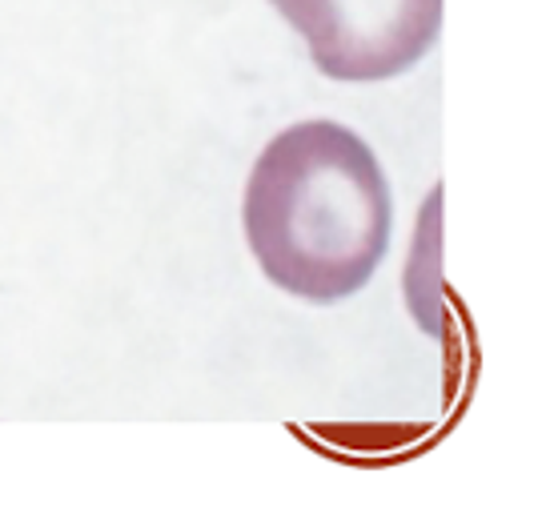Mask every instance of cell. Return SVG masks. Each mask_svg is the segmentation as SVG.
Wrapping results in <instances>:
<instances>
[{"mask_svg": "<svg viewBox=\"0 0 558 506\" xmlns=\"http://www.w3.org/2000/svg\"><path fill=\"white\" fill-rule=\"evenodd\" d=\"M242 221L254 262L278 290L330 305L378 274L393 226L390 185L357 133L302 121L262 149Z\"/></svg>", "mask_w": 558, "mask_h": 506, "instance_id": "1", "label": "cell"}, {"mask_svg": "<svg viewBox=\"0 0 558 506\" xmlns=\"http://www.w3.org/2000/svg\"><path fill=\"white\" fill-rule=\"evenodd\" d=\"M333 81H386L414 69L442 28V0H269Z\"/></svg>", "mask_w": 558, "mask_h": 506, "instance_id": "2", "label": "cell"}]
</instances>
